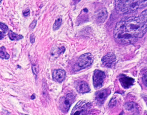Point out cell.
I'll list each match as a JSON object with an SVG mask.
<instances>
[{"label": "cell", "mask_w": 147, "mask_h": 115, "mask_svg": "<svg viewBox=\"0 0 147 115\" xmlns=\"http://www.w3.org/2000/svg\"><path fill=\"white\" fill-rule=\"evenodd\" d=\"M142 81L144 84L147 87V72L145 73L143 76Z\"/></svg>", "instance_id": "obj_22"}, {"label": "cell", "mask_w": 147, "mask_h": 115, "mask_svg": "<svg viewBox=\"0 0 147 115\" xmlns=\"http://www.w3.org/2000/svg\"><path fill=\"white\" fill-rule=\"evenodd\" d=\"M94 60L93 55L90 53L82 54L79 58L73 67L74 71H80L86 68L92 64Z\"/></svg>", "instance_id": "obj_4"}, {"label": "cell", "mask_w": 147, "mask_h": 115, "mask_svg": "<svg viewBox=\"0 0 147 115\" xmlns=\"http://www.w3.org/2000/svg\"><path fill=\"white\" fill-rule=\"evenodd\" d=\"M5 33L3 32H1L0 33V39L1 40L5 36Z\"/></svg>", "instance_id": "obj_26"}, {"label": "cell", "mask_w": 147, "mask_h": 115, "mask_svg": "<svg viewBox=\"0 0 147 115\" xmlns=\"http://www.w3.org/2000/svg\"><path fill=\"white\" fill-rule=\"evenodd\" d=\"M8 35L9 39L11 40L17 41L22 39L23 38V36L21 35H18L10 30L8 34Z\"/></svg>", "instance_id": "obj_15"}, {"label": "cell", "mask_w": 147, "mask_h": 115, "mask_svg": "<svg viewBox=\"0 0 147 115\" xmlns=\"http://www.w3.org/2000/svg\"><path fill=\"white\" fill-rule=\"evenodd\" d=\"M77 91L81 93H85L90 92V89L88 83L84 81H79L77 82L75 85Z\"/></svg>", "instance_id": "obj_11"}, {"label": "cell", "mask_w": 147, "mask_h": 115, "mask_svg": "<svg viewBox=\"0 0 147 115\" xmlns=\"http://www.w3.org/2000/svg\"><path fill=\"white\" fill-rule=\"evenodd\" d=\"M113 35L115 41L120 44H132L137 41V38L132 36L127 30L125 20H121L117 23L114 29Z\"/></svg>", "instance_id": "obj_2"}, {"label": "cell", "mask_w": 147, "mask_h": 115, "mask_svg": "<svg viewBox=\"0 0 147 115\" xmlns=\"http://www.w3.org/2000/svg\"><path fill=\"white\" fill-rule=\"evenodd\" d=\"M62 22V17L61 15L58 16L55 20L53 24V30H58L61 26Z\"/></svg>", "instance_id": "obj_16"}, {"label": "cell", "mask_w": 147, "mask_h": 115, "mask_svg": "<svg viewBox=\"0 0 147 115\" xmlns=\"http://www.w3.org/2000/svg\"><path fill=\"white\" fill-rule=\"evenodd\" d=\"M76 0V1H78V0Z\"/></svg>", "instance_id": "obj_28"}, {"label": "cell", "mask_w": 147, "mask_h": 115, "mask_svg": "<svg viewBox=\"0 0 147 115\" xmlns=\"http://www.w3.org/2000/svg\"><path fill=\"white\" fill-rule=\"evenodd\" d=\"M125 21L128 32L136 38L142 37L147 31V26L139 16L130 17Z\"/></svg>", "instance_id": "obj_1"}, {"label": "cell", "mask_w": 147, "mask_h": 115, "mask_svg": "<svg viewBox=\"0 0 147 115\" xmlns=\"http://www.w3.org/2000/svg\"><path fill=\"white\" fill-rule=\"evenodd\" d=\"M75 94L69 93L60 99L59 107L61 111L64 113L67 112L71 105L74 102L76 99Z\"/></svg>", "instance_id": "obj_6"}, {"label": "cell", "mask_w": 147, "mask_h": 115, "mask_svg": "<svg viewBox=\"0 0 147 115\" xmlns=\"http://www.w3.org/2000/svg\"><path fill=\"white\" fill-rule=\"evenodd\" d=\"M119 81L122 87L127 89L132 86L134 82V79L123 74L121 75L119 78Z\"/></svg>", "instance_id": "obj_10"}, {"label": "cell", "mask_w": 147, "mask_h": 115, "mask_svg": "<svg viewBox=\"0 0 147 115\" xmlns=\"http://www.w3.org/2000/svg\"><path fill=\"white\" fill-rule=\"evenodd\" d=\"M139 16L147 26V9L143 11Z\"/></svg>", "instance_id": "obj_18"}, {"label": "cell", "mask_w": 147, "mask_h": 115, "mask_svg": "<svg viewBox=\"0 0 147 115\" xmlns=\"http://www.w3.org/2000/svg\"><path fill=\"white\" fill-rule=\"evenodd\" d=\"M37 21L36 20H34L30 25V27L31 29L32 30L35 28L37 24Z\"/></svg>", "instance_id": "obj_24"}, {"label": "cell", "mask_w": 147, "mask_h": 115, "mask_svg": "<svg viewBox=\"0 0 147 115\" xmlns=\"http://www.w3.org/2000/svg\"><path fill=\"white\" fill-rule=\"evenodd\" d=\"M92 106L91 102L80 100L78 102L71 111V115H85L90 110Z\"/></svg>", "instance_id": "obj_5"}, {"label": "cell", "mask_w": 147, "mask_h": 115, "mask_svg": "<svg viewBox=\"0 0 147 115\" xmlns=\"http://www.w3.org/2000/svg\"><path fill=\"white\" fill-rule=\"evenodd\" d=\"M116 56L112 52H109L104 55L101 59L102 66L107 68H111L115 64Z\"/></svg>", "instance_id": "obj_9"}, {"label": "cell", "mask_w": 147, "mask_h": 115, "mask_svg": "<svg viewBox=\"0 0 147 115\" xmlns=\"http://www.w3.org/2000/svg\"><path fill=\"white\" fill-rule=\"evenodd\" d=\"M106 77L104 72L98 69H96L93 72V81L94 88L96 89L100 88Z\"/></svg>", "instance_id": "obj_7"}, {"label": "cell", "mask_w": 147, "mask_h": 115, "mask_svg": "<svg viewBox=\"0 0 147 115\" xmlns=\"http://www.w3.org/2000/svg\"><path fill=\"white\" fill-rule=\"evenodd\" d=\"M35 98V95L34 93L31 96V99L32 100H34Z\"/></svg>", "instance_id": "obj_27"}, {"label": "cell", "mask_w": 147, "mask_h": 115, "mask_svg": "<svg viewBox=\"0 0 147 115\" xmlns=\"http://www.w3.org/2000/svg\"><path fill=\"white\" fill-rule=\"evenodd\" d=\"M0 57L3 59H8L10 57V55L6 52L5 48L4 46L0 48Z\"/></svg>", "instance_id": "obj_17"}, {"label": "cell", "mask_w": 147, "mask_h": 115, "mask_svg": "<svg viewBox=\"0 0 147 115\" xmlns=\"http://www.w3.org/2000/svg\"><path fill=\"white\" fill-rule=\"evenodd\" d=\"M146 6H147V0H139V8H143Z\"/></svg>", "instance_id": "obj_20"}, {"label": "cell", "mask_w": 147, "mask_h": 115, "mask_svg": "<svg viewBox=\"0 0 147 115\" xmlns=\"http://www.w3.org/2000/svg\"><path fill=\"white\" fill-rule=\"evenodd\" d=\"M108 15V13L105 8L99 10L95 16V21L98 24H102L104 22Z\"/></svg>", "instance_id": "obj_13"}, {"label": "cell", "mask_w": 147, "mask_h": 115, "mask_svg": "<svg viewBox=\"0 0 147 115\" xmlns=\"http://www.w3.org/2000/svg\"><path fill=\"white\" fill-rule=\"evenodd\" d=\"M35 37L33 33L30 36V41L32 44L35 41Z\"/></svg>", "instance_id": "obj_25"}, {"label": "cell", "mask_w": 147, "mask_h": 115, "mask_svg": "<svg viewBox=\"0 0 147 115\" xmlns=\"http://www.w3.org/2000/svg\"><path fill=\"white\" fill-rule=\"evenodd\" d=\"M124 107L126 110L131 112L138 111V105L133 102H128L126 103L124 105Z\"/></svg>", "instance_id": "obj_14"}, {"label": "cell", "mask_w": 147, "mask_h": 115, "mask_svg": "<svg viewBox=\"0 0 147 115\" xmlns=\"http://www.w3.org/2000/svg\"><path fill=\"white\" fill-rule=\"evenodd\" d=\"M116 99L115 98H113L110 101L108 106L109 107L112 108L114 107L116 105Z\"/></svg>", "instance_id": "obj_21"}, {"label": "cell", "mask_w": 147, "mask_h": 115, "mask_svg": "<svg viewBox=\"0 0 147 115\" xmlns=\"http://www.w3.org/2000/svg\"><path fill=\"white\" fill-rule=\"evenodd\" d=\"M0 29L5 33H6L8 30V28L7 26L3 23H0Z\"/></svg>", "instance_id": "obj_19"}, {"label": "cell", "mask_w": 147, "mask_h": 115, "mask_svg": "<svg viewBox=\"0 0 147 115\" xmlns=\"http://www.w3.org/2000/svg\"><path fill=\"white\" fill-rule=\"evenodd\" d=\"M66 75V72L64 70L60 69L55 70L52 74L53 79L56 82L61 83L65 79Z\"/></svg>", "instance_id": "obj_12"}, {"label": "cell", "mask_w": 147, "mask_h": 115, "mask_svg": "<svg viewBox=\"0 0 147 115\" xmlns=\"http://www.w3.org/2000/svg\"><path fill=\"white\" fill-rule=\"evenodd\" d=\"M30 14V10L29 9H26L24 10L23 11V14L24 16H27Z\"/></svg>", "instance_id": "obj_23"}, {"label": "cell", "mask_w": 147, "mask_h": 115, "mask_svg": "<svg viewBox=\"0 0 147 115\" xmlns=\"http://www.w3.org/2000/svg\"><path fill=\"white\" fill-rule=\"evenodd\" d=\"M139 5V0H116L115 4L116 9L120 14L134 11Z\"/></svg>", "instance_id": "obj_3"}, {"label": "cell", "mask_w": 147, "mask_h": 115, "mask_svg": "<svg viewBox=\"0 0 147 115\" xmlns=\"http://www.w3.org/2000/svg\"><path fill=\"white\" fill-rule=\"evenodd\" d=\"M111 92V90L108 88L96 91L94 95V98L96 104L100 106L102 105L110 94Z\"/></svg>", "instance_id": "obj_8"}]
</instances>
